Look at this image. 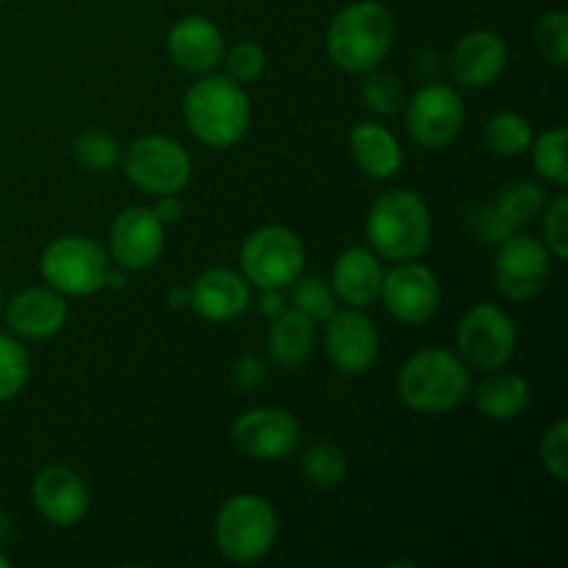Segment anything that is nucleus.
I'll list each match as a JSON object with an SVG mask.
<instances>
[{
  "label": "nucleus",
  "instance_id": "obj_1",
  "mask_svg": "<svg viewBox=\"0 0 568 568\" xmlns=\"http://www.w3.org/2000/svg\"><path fill=\"white\" fill-rule=\"evenodd\" d=\"M397 39L394 14L377 0H355L336 11L327 26L325 48L333 64L353 75H366L388 59Z\"/></svg>",
  "mask_w": 568,
  "mask_h": 568
},
{
  "label": "nucleus",
  "instance_id": "obj_2",
  "mask_svg": "<svg viewBox=\"0 0 568 568\" xmlns=\"http://www.w3.org/2000/svg\"><path fill=\"white\" fill-rule=\"evenodd\" d=\"M183 120L197 142L214 150H227L247 136L253 103L242 83L205 72L183 94Z\"/></svg>",
  "mask_w": 568,
  "mask_h": 568
},
{
  "label": "nucleus",
  "instance_id": "obj_3",
  "mask_svg": "<svg viewBox=\"0 0 568 568\" xmlns=\"http://www.w3.org/2000/svg\"><path fill=\"white\" fill-rule=\"evenodd\" d=\"M397 392L405 408H410L414 414H449L469 397V366L453 349L425 347L403 364L397 375Z\"/></svg>",
  "mask_w": 568,
  "mask_h": 568
},
{
  "label": "nucleus",
  "instance_id": "obj_4",
  "mask_svg": "<svg viewBox=\"0 0 568 568\" xmlns=\"http://www.w3.org/2000/svg\"><path fill=\"white\" fill-rule=\"evenodd\" d=\"M366 239L372 253L397 261H414L430 247L433 216L425 200L410 189H392L381 194L366 216Z\"/></svg>",
  "mask_w": 568,
  "mask_h": 568
},
{
  "label": "nucleus",
  "instance_id": "obj_5",
  "mask_svg": "<svg viewBox=\"0 0 568 568\" xmlns=\"http://www.w3.org/2000/svg\"><path fill=\"white\" fill-rule=\"evenodd\" d=\"M214 541L231 564H258L277 541L275 505L258 494H233L216 510Z\"/></svg>",
  "mask_w": 568,
  "mask_h": 568
},
{
  "label": "nucleus",
  "instance_id": "obj_6",
  "mask_svg": "<svg viewBox=\"0 0 568 568\" xmlns=\"http://www.w3.org/2000/svg\"><path fill=\"white\" fill-rule=\"evenodd\" d=\"M111 266L114 261L105 253L103 244L89 236H78V233L53 239L39 261L48 286L64 297H89V294L103 292Z\"/></svg>",
  "mask_w": 568,
  "mask_h": 568
},
{
  "label": "nucleus",
  "instance_id": "obj_7",
  "mask_svg": "<svg viewBox=\"0 0 568 568\" xmlns=\"http://www.w3.org/2000/svg\"><path fill=\"white\" fill-rule=\"evenodd\" d=\"M305 244L292 227L264 225L242 244V275L258 288H286L303 275Z\"/></svg>",
  "mask_w": 568,
  "mask_h": 568
},
{
  "label": "nucleus",
  "instance_id": "obj_8",
  "mask_svg": "<svg viewBox=\"0 0 568 568\" xmlns=\"http://www.w3.org/2000/svg\"><path fill=\"white\" fill-rule=\"evenodd\" d=\"M125 175L142 192L181 194L192 181V155L181 142L170 136H139L125 153Z\"/></svg>",
  "mask_w": 568,
  "mask_h": 568
},
{
  "label": "nucleus",
  "instance_id": "obj_9",
  "mask_svg": "<svg viewBox=\"0 0 568 568\" xmlns=\"http://www.w3.org/2000/svg\"><path fill=\"white\" fill-rule=\"evenodd\" d=\"M458 355L469 369H505L516 353L514 320L494 303H477L455 331Z\"/></svg>",
  "mask_w": 568,
  "mask_h": 568
},
{
  "label": "nucleus",
  "instance_id": "obj_10",
  "mask_svg": "<svg viewBox=\"0 0 568 568\" xmlns=\"http://www.w3.org/2000/svg\"><path fill=\"white\" fill-rule=\"evenodd\" d=\"M405 128L425 150H447L466 128V105L449 83H427L405 103Z\"/></svg>",
  "mask_w": 568,
  "mask_h": 568
},
{
  "label": "nucleus",
  "instance_id": "obj_11",
  "mask_svg": "<svg viewBox=\"0 0 568 568\" xmlns=\"http://www.w3.org/2000/svg\"><path fill=\"white\" fill-rule=\"evenodd\" d=\"M549 275H552V253L538 239L514 233L497 247L494 283L503 297L514 300V303H527L544 292Z\"/></svg>",
  "mask_w": 568,
  "mask_h": 568
},
{
  "label": "nucleus",
  "instance_id": "obj_12",
  "mask_svg": "<svg viewBox=\"0 0 568 568\" xmlns=\"http://www.w3.org/2000/svg\"><path fill=\"white\" fill-rule=\"evenodd\" d=\"M381 303L388 316L403 325H425L442 305V283L436 272L419 261H397L383 275Z\"/></svg>",
  "mask_w": 568,
  "mask_h": 568
},
{
  "label": "nucleus",
  "instance_id": "obj_13",
  "mask_svg": "<svg viewBox=\"0 0 568 568\" xmlns=\"http://www.w3.org/2000/svg\"><path fill=\"white\" fill-rule=\"evenodd\" d=\"M233 444L242 455L253 460H264V464H275V460H286L297 453L300 438V422L286 408H275V405H261V408H250L233 422Z\"/></svg>",
  "mask_w": 568,
  "mask_h": 568
},
{
  "label": "nucleus",
  "instance_id": "obj_14",
  "mask_svg": "<svg viewBox=\"0 0 568 568\" xmlns=\"http://www.w3.org/2000/svg\"><path fill=\"white\" fill-rule=\"evenodd\" d=\"M325 325V353L342 375H366L381 358V333L364 308L333 311Z\"/></svg>",
  "mask_w": 568,
  "mask_h": 568
},
{
  "label": "nucleus",
  "instance_id": "obj_15",
  "mask_svg": "<svg viewBox=\"0 0 568 568\" xmlns=\"http://www.w3.org/2000/svg\"><path fill=\"white\" fill-rule=\"evenodd\" d=\"M164 222L153 214V209L133 205L116 214L109 231V255L125 272H142L159 264L164 255Z\"/></svg>",
  "mask_w": 568,
  "mask_h": 568
},
{
  "label": "nucleus",
  "instance_id": "obj_16",
  "mask_svg": "<svg viewBox=\"0 0 568 568\" xmlns=\"http://www.w3.org/2000/svg\"><path fill=\"white\" fill-rule=\"evenodd\" d=\"M33 508L48 525L75 527L89 514V488L70 466H44L31 483Z\"/></svg>",
  "mask_w": 568,
  "mask_h": 568
},
{
  "label": "nucleus",
  "instance_id": "obj_17",
  "mask_svg": "<svg viewBox=\"0 0 568 568\" xmlns=\"http://www.w3.org/2000/svg\"><path fill=\"white\" fill-rule=\"evenodd\" d=\"M508 44L494 31H469L449 53V75L466 89H486L508 70Z\"/></svg>",
  "mask_w": 568,
  "mask_h": 568
},
{
  "label": "nucleus",
  "instance_id": "obj_18",
  "mask_svg": "<svg viewBox=\"0 0 568 568\" xmlns=\"http://www.w3.org/2000/svg\"><path fill=\"white\" fill-rule=\"evenodd\" d=\"M3 316L9 331L26 342H42L55 336L67 322L64 294L50 286L22 288L20 294L3 305Z\"/></svg>",
  "mask_w": 568,
  "mask_h": 568
},
{
  "label": "nucleus",
  "instance_id": "obj_19",
  "mask_svg": "<svg viewBox=\"0 0 568 568\" xmlns=\"http://www.w3.org/2000/svg\"><path fill=\"white\" fill-rule=\"evenodd\" d=\"M166 53L181 70L192 72V75H205V72H214L216 64H222L225 37L209 17H183L166 37Z\"/></svg>",
  "mask_w": 568,
  "mask_h": 568
},
{
  "label": "nucleus",
  "instance_id": "obj_20",
  "mask_svg": "<svg viewBox=\"0 0 568 568\" xmlns=\"http://www.w3.org/2000/svg\"><path fill=\"white\" fill-rule=\"evenodd\" d=\"M189 292H192L189 308H194L205 322H214V325L236 320V316H242L244 311L250 308V303H253L247 277L227 270V266L205 270L203 275H197V281L189 286Z\"/></svg>",
  "mask_w": 568,
  "mask_h": 568
},
{
  "label": "nucleus",
  "instance_id": "obj_21",
  "mask_svg": "<svg viewBox=\"0 0 568 568\" xmlns=\"http://www.w3.org/2000/svg\"><path fill=\"white\" fill-rule=\"evenodd\" d=\"M383 275L386 272H383L381 258L372 250L349 247L333 264L331 288L338 303L349 308H369L381 300Z\"/></svg>",
  "mask_w": 568,
  "mask_h": 568
},
{
  "label": "nucleus",
  "instance_id": "obj_22",
  "mask_svg": "<svg viewBox=\"0 0 568 568\" xmlns=\"http://www.w3.org/2000/svg\"><path fill=\"white\" fill-rule=\"evenodd\" d=\"M266 349H270L275 366L288 372L297 369L316 349V322L300 314L297 308H286L272 320L270 333H266Z\"/></svg>",
  "mask_w": 568,
  "mask_h": 568
},
{
  "label": "nucleus",
  "instance_id": "obj_23",
  "mask_svg": "<svg viewBox=\"0 0 568 568\" xmlns=\"http://www.w3.org/2000/svg\"><path fill=\"white\" fill-rule=\"evenodd\" d=\"M477 410L491 422H510L519 419L530 408V383L516 372L494 369L486 372L480 386L471 388Z\"/></svg>",
  "mask_w": 568,
  "mask_h": 568
},
{
  "label": "nucleus",
  "instance_id": "obj_24",
  "mask_svg": "<svg viewBox=\"0 0 568 568\" xmlns=\"http://www.w3.org/2000/svg\"><path fill=\"white\" fill-rule=\"evenodd\" d=\"M349 148L361 170L375 181H388L403 170V148L388 128L377 122H358L349 131Z\"/></svg>",
  "mask_w": 568,
  "mask_h": 568
},
{
  "label": "nucleus",
  "instance_id": "obj_25",
  "mask_svg": "<svg viewBox=\"0 0 568 568\" xmlns=\"http://www.w3.org/2000/svg\"><path fill=\"white\" fill-rule=\"evenodd\" d=\"M532 125L525 114L519 111H497L486 120V131H483V142L499 159H516V155L527 153L532 144Z\"/></svg>",
  "mask_w": 568,
  "mask_h": 568
},
{
  "label": "nucleus",
  "instance_id": "obj_26",
  "mask_svg": "<svg viewBox=\"0 0 568 568\" xmlns=\"http://www.w3.org/2000/svg\"><path fill=\"white\" fill-rule=\"evenodd\" d=\"M491 203L497 205L499 214H503L516 231H521L527 222H532L541 214L544 205H547L549 200L541 183L530 181V178H514V181H508L499 189V194Z\"/></svg>",
  "mask_w": 568,
  "mask_h": 568
},
{
  "label": "nucleus",
  "instance_id": "obj_27",
  "mask_svg": "<svg viewBox=\"0 0 568 568\" xmlns=\"http://www.w3.org/2000/svg\"><path fill=\"white\" fill-rule=\"evenodd\" d=\"M303 477L308 486L331 491L347 480V455L336 444L316 442L303 455Z\"/></svg>",
  "mask_w": 568,
  "mask_h": 568
},
{
  "label": "nucleus",
  "instance_id": "obj_28",
  "mask_svg": "<svg viewBox=\"0 0 568 568\" xmlns=\"http://www.w3.org/2000/svg\"><path fill=\"white\" fill-rule=\"evenodd\" d=\"M566 148H568V131L564 125L549 128L541 136H532L530 153H532V166H536L538 175L547 183L564 189L568 183V161H566Z\"/></svg>",
  "mask_w": 568,
  "mask_h": 568
},
{
  "label": "nucleus",
  "instance_id": "obj_29",
  "mask_svg": "<svg viewBox=\"0 0 568 568\" xmlns=\"http://www.w3.org/2000/svg\"><path fill=\"white\" fill-rule=\"evenodd\" d=\"M31 381V355L20 338L0 333V403L14 399Z\"/></svg>",
  "mask_w": 568,
  "mask_h": 568
},
{
  "label": "nucleus",
  "instance_id": "obj_30",
  "mask_svg": "<svg viewBox=\"0 0 568 568\" xmlns=\"http://www.w3.org/2000/svg\"><path fill=\"white\" fill-rule=\"evenodd\" d=\"M361 100L375 114L392 116L405 105V87L394 72L377 67V70L366 72L364 83H361Z\"/></svg>",
  "mask_w": 568,
  "mask_h": 568
},
{
  "label": "nucleus",
  "instance_id": "obj_31",
  "mask_svg": "<svg viewBox=\"0 0 568 568\" xmlns=\"http://www.w3.org/2000/svg\"><path fill=\"white\" fill-rule=\"evenodd\" d=\"M72 153L78 164L87 166L89 172H111L122 159L120 144L105 131H83L72 142Z\"/></svg>",
  "mask_w": 568,
  "mask_h": 568
},
{
  "label": "nucleus",
  "instance_id": "obj_32",
  "mask_svg": "<svg viewBox=\"0 0 568 568\" xmlns=\"http://www.w3.org/2000/svg\"><path fill=\"white\" fill-rule=\"evenodd\" d=\"M292 308L314 322H325L336 311V294L320 275H300L292 283Z\"/></svg>",
  "mask_w": 568,
  "mask_h": 568
},
{
  "label": "nucleus",
  "instance_id": "obj_33",
  "mask_svg": "<svg viewBox=\"0 0 568 568\" xmlns=\"http://www.w3.org/2000/svg\"><path fill=\"white\" fill-rule=\"evenodd\" d=\"M536 42L541 50L544 61L552 64L555 70H566L568 67V14L555 9L541 17L536 28Z\"/></svg>",
  "mask_w": 568,
  "mask_h": 568
},
{
  "label": "nucleus",
  "instance_id": "obj_34",
  "mask_svg": "<svg viewBox=\"0 0 568 568\" xmlns=\"http://www.w3.org/2000/svg\"><path fill=\"white\" fill-rule=\"evenodd\" d=\"M222 61H225L227 78H233V81L242 83V87L244 83L258 81L266 70L264 48H261L258 42H253V39H242V42L233 44L231 50H225Z\"/></svg>",
  "mask_w": 568,
  "mask_h": 568
},
{
  "label": "nucleus",
  "instance_id": "obj_35",
  "mask_svg": "<svg viewBox=\"0 0 568 568\" xmlns=\"http://www.w3.org/2000/svg\"><path fill=\"white\" fill-rule=\"evenodd\" d=\"M538 458L547 475H552L558 483L568 480V422L560 419L544 433L538 444Z\"/></svg>",
  "mask_w": 568,
  "mask_h": 568
},
{
  "label": "nucleus",
  "instance_id": "obj_36",
  "mask_svg": "<svg viewBox=\"0 0 568 568\" xmlns=\"http://www.w3.org/2000/svg\"><path fill=\"white\" fill-rule=\"evenodd\" d=\"M544 244L552 253V258H568V197L564 192L544 205Z\"/></svg>",
  "mask_w": 568,
  "mask_h": 568
},
{
  "label": "nucleus",
  "instance_id": "obj_37",
  "mask_svg": "<svg viewBox=\"0 0 568 568\" xmlns=\"http://www.w3.org/2000/svg\"><path fill=\"white\" fill-rule=\"evenodd\" d=\"M469 225H471V231L477 233V239H483L486 244H497V247L505 242V239H510L514 233H519L508 220H505L503 214H499V209L494 203H486V205H480V209L471 211Z\"/></svg>",
  "mask_w": 568,
  "mask_h": 568
},
{
  "label": "nucleus",
  "instance_id": "obj_38",
  "mask_svg": "<svg viewBox=\"0 0 568 568\" xmlns=\"http://www.w3.org/2000/svg\"><path fill=\"white\" fill-rule=\"evenodd\" d=\"M266 381V364L258 358V355H242L233 366V383L244 392H253L255 386Z\"/></svg>",
  "mask_w": 568,
  "mask_h": 568
},
{
  "label": "nucleus",
  "instance_id": "obj_39",
  "mask_svg": "<svg viewBox=\"0 0 568 568\" xmlns=\"http://www.w3.org/2000/svg\"><path fill=\"white\" fill-rule=\"evenodd\" d=\"M183 211H186V205H183L181 194H159V197H155L153 214L159 216L164 225H172V222L181 220Z\"/></svg>",
  "mask_w": 568,
  "mask_h": 568
},
{
  "label": "nucleus",
  "instance_id": "obj_40",
  "mask_svg": "<svg viewBox=\"0 0 568 568\" xmlns=\"http://www.w3.org/2000/svg\"><path fill=\"white\" fill-rule=\"evenodd\" d=\"M258 311L266 316V320H275L277 314H283V311H286V297H283V288H261Z\"/></svg>",
  "mask_w": 568,
  "mask_h": 568
},
{
  "label": "nucleus",
  "instance_id": "obj_41",
  "mask_svg": "<svg viewBox=\"0 0 568 568\" xmlns=\"http://www.w3.org/2000/svg\"><path fill=\"white\" fill-rule=\"evenodd\" d=\"M166 303L172 305V308H189V303H192V292H189V286H175L170 288V294H166Z\"/></svg>",
  "mask_w": 568,
  "mask_h": 568
},
{
  "label": "nucleus",
  "instance_id": "obj_42",
  "mask_svg": "<svg viewBox=\"0 0 568 568\" xmlns=\"http://www.w3.org/2000/svg\"><path fill=\"white\" fill-rule=\"evenodd\" d=\"M9 536H11V519L6 514H0V547L9 541Z\"/></svg>",
  "mask_w": 568,
  "mask_h": 568
},
{
  "label": "nucleus",
  "instance_id": "obj_43",
  "mask_svg": "<svg viewBox=\"0 0 568 568\" xmlns=\"http://www.w3.org/2000/svg\"><path fill=\"white\" fill-rule=\"evenodd\" d=\"M9 566H11V560L6 558V552H3V549H0V568H9Z\"/></svg>",
  "mask_w": 568,
  "mask_h": 568
},
{
  "label": "nucleus",
  "instance_id": "obj_44",
  "mask_svg": "<svg viewBox=\"0 0 568 568\" xmlns=\"http://www.w3.org/2000/svg\"><path fill=\"white\" fill-rule=\"evenodd\" d=\"M0 316H3V292H0Z\"/></svg>",
  "mask_w": 568,
  "mask_h": 568
},
{
  "label": "nucleus",
  "instance_id": "obj_45",
  "mask_svg": "<svg viewBox=\"0 0 568 568\" xmlns=\"http://www.w3.org/2000/svg\"><path fill=\"white\" fill-rule=\"evenodd\" d=\"M0 3H6V0H0Z\"/></svg>",
  "mask_w": 568,
  "mask_h": 568
}]
</instances>
